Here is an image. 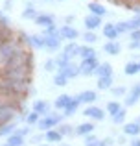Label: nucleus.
Masks as SVG:
<instances>
[{
  "label": "nucleus",
  "mask_w": 140,
  "mask_h": 146,
  "mask_svg": "<svg viewBox=\"0 0 140 146\" xmlns=\"http://www.w3.org/2000/svg\"><path fill=\"white\" fill-rule=\"evenodd\" d=\"M32 109L35 111V113H39L41 117H46V115H50L52 111H54V106H52L48 100H43V98H37L33 100L32 104Z\"/></svg>",
  "instance_id": "nucleus-7"
},
{
  "label": "nucleus",
  "mask_w": 140,
  "mask_h": 146,
  "mask_svg": "<svg viewBox=\"0 0 140 146\" xmlns=\"http://www.w3.org/2000/svg\"><path fill=\"white\" fill-rule=\"evenodd\" d=\"M98 141H100V137L96 133H90V135L83 137V146H98Z\"/></svg>",
  "instance_id": "nucleus-41"
},
{
  "label": "nucleus",
  "mask_w": 140,
  "mask_h": 146,
  "mask_svg": "<svg viewBox=\"0 0 140 146\" xmlns=\"http://www.w3.org/2000/svg\"><path fill=\"white\" fill-rule=\"evenodd\" d=\"M59 72H63V74H65L68 80H76V78L79 76V67H78V63H70L68 67L61 68Z\"/></svg>",
  "instance_id": "nucleus-30"
},
{
  "label": "nucleus",
  "mask_w": 140,
  "mask_h": 146,
  "mask_svg": "<svg viewBox=\"0 0 140 146\" xmlns=\"http://www.w3.org/2000/svg\"><path fill=\"white\" fill-rule=\"evenodd\" d=\"M39 120H41V115H39V113H35L33 109H30V111H28V115L24 117V124L32 126V128H35V126L39 124Z\"/></svg>",
  "instance_id": "nucleus-34"
},
{
  "label": "nucleus",
  "mask_w": 140,
  "mask_h": 146,
  "mask_svg": "<svg viewBox=\"0 0 140 146\" xmlns=\"http://www.w3.org/2000/svg\"><path fill=\"white\" fill-rule=\"evenodd\" d=\"M57 131L61 133L63 137H76V126L68 124V122H61L57 126Z\"/></svg>",
  "instance_id": "nucleus-29"
},
{
  "label": "nucleus",
  "mask_w": 140,
  "mask_h": 146,
  "mask_svg": "<svg viewBox=\"0 0 140 146\" xmlns=\"http://www.w3.org/2000/svg\"><path fill=\"white\" fill-rule=\"evenodd\" d=\"M138 102H140V98L138 96H135V94H131V93H127V96L124 98V107H127V109H129V107H135V106H138Z\"/></svg>",
  "instance_id": "nucleus-39"
},
{
  "label": "nucleus",
  "mask_w": 140,
  "mask_h": 146,
  "mask_svg": "<svg viewBox=\"0 0 140 146\" xmlns=\"http://www.w3.org/2000/svg\"><path fill=\"white\" fill-rule=\"evenodd\" d=\"M55 2H59V4H63V2H66V0H55Z\"/></svg>",
  "instance_id": "nucleus-55"
},
{
  "label": "nucleus",
  "mask_w": 140,
  "mask_h": 146,
  "mask_svg": "<svg viewBox=\"0 0 140 146\" xmlns=\"http://www.w3.org/2000/svg\"><path fill=\"white\" fill-rule=\"evenodd\" d=\"M114 139H116V144H120V146H126V144H129V137L126 135V133H116L114 135Z\"/></svg>",
  "instance_id": "nucleus-44"
},
{
  "label": "nucleus",
  "mask_w": 140,
  "mask_h": 146,
  "mask_svg": "<svg viewBox=\"0 0 140 146\" xmlns=\"http://www.w3.org/2000/svg\"><path fill=\"white\" fill-rule=\"evenodd\" d=\"M87 9H89V13H92V15H98V17H109V11H107V7L103 6V4H100L98 0H94V2H89L87 4Z\"/></svg>",
  "instance_id": "nucleus-13"
},
{
  "label": "nucleus",
  "mask_w": 140,
  "mask_h": 146,
  "mask_svg": "<svg viewBox=\"0 0 140 146\" xmlns=\"http://www.w3.org/2000/svg\"><path fill=\"white\" fill-rule=\"evenodd\" d=\"M109 93L112 94V98L114 100H120V98H126L127 96V93H129V89H127L126 85H112V89L109 91Z\"/></svg>",
  "instance_id": "nucleus-31"
},
{
  "label": "nucleus",
  "mask_w": 140,
  "mask_h": 146,
  "mask_svg": "<svg viewBox=\"0 0 140 146\" xmlns=\"http://www.w3.org/2000/svg\"><path fill=\"white\" fill-rule=\"evenodd\" d=\"M135 122H137V124H140V115H138V117H135Z\"/></svg>",
  "instance_id": "nucleus-53"
},
{
  "label": "nucleus",
  "mask_w": 140,
  "mask_h": 146,
  "mask_svg": "<svg viewBox=\"0 0 140 146\" xmlns=\"http://www.w3.org/2000/svg\"><path fill=\"white\" fill-rule=\"evenodd\" d=\"M37 96V89L35 87H30V91H28V98H35Z\"/></svg>",
  "instance_id": "nucleus-52"
},
{
  "label": "nucleus",
  "mask_w": 140,
  "mask_h": 146,
  "mask_svg": "<svg viewBox=\"0 0 140 146\" xmlns=\"http://www.w3.org/2000/svg\"><path fill=\"white\" fill-rule=\"evenodd\" d=\"M37 15H39V9L35 7V2H26V7L22 9V15L20 17L24 19V21H32V22H35V19H37Z\"/></svg>",
  "instance_id": "nucleus-15"
},
{
  "label": "nucleus",
  "mask_w": 140,
  "mask_h": 146,
  "mask_svg": "<svg viewBox=\"0 0 140 146\" xmlns=\"http://www.w3.org/2000/svg\"><path fill=\"white\" fill-rule=\"evenodd\" d=\"M111 122L114 126H124L127 122V107H122V109L118 111V113H114L111 117Z\"/></svg>",
  "instance_id": "nucleus-26"
},
{
  "label": "nucleus",
  "mask_w": 140,
  "mask_h": 146,
  "mask_svg": "<svg viewBox=\"0 0 140 146\" xmlns=\"http://www.w3.org/2000/svg\"><path fill=\"white\" fill-rule=\"evenodd\" d=\"M6 143L9 144V146H24L26 144V137L18 135V133L15 131V133H11V135L6 139Z\"/></svg>",
  "instance_id": "nucleus-33"
},
{
  "label": "nucleus",
  "mask_w": 140,
  "mask_h": 146,
  "mask_svg": "<svg viewBox=\"0 0 140 146\" xmlns=\"http://www.w3.org/2000/svg\"><path fill=\"white\" fill-rule=\"evenodd\" d=\"M0 22H2V24H7V26H9V17L6 15V11H4L2 7H0Z\"/></svg>",
  "instance_id": "nucleus-47"
},
{
  "label": "nucleus",
  "mask_w": 140,
  "mask_h": 146,
  "mask_svg": "<svg viewBox=\"0 0 140 146\" xmlns=\"http://www.w3.org/2000/svg\"><path fill=\"white\" fill-rule=\"evenodd\" d=\"M78 46H79V44L76 43V41H66V44H63V52L68 54L70 57L76 59V56H78Z\"/></svg>",
  "instance_id": "nucleus-35"
},
{
  "label": "nucleus",
  "mask_w": 140,
  "mask_h": 146,
  "mask_svg": "<svg viewBox=\"0 0 140 146\" xmlns=\"http://www.w3.org/2000/svg\"><path fill=\"white\" fill-rule=\"evenodd\" d=\"M127 50H129V52H140V41H129Z\"/></svg>",
  "instance_id": "nucleus-45"
},
{
  "label": "nucleus",
  "mask_w": 140,
  "mask_h": 146,
  "mask_svg": "<svg viewBox=\"0 0 140 146\" xmlns=\"http://www.w3.org/2000/svg\"><path fill=\"white\" fill-rule=\"evenodd\" d=\"M57 32H59L57 24H50V26H46V28H43L41 35H43V37H55V35H57Z\"/></svg>",
  "instance_id": "nucleus-40"
},
{
  "label": "nucleus",
  "mask_w": 140,
  "mask_h": 146,
  "mask_svg": "<svg viewBox=\"0 0 140 146\" xmlns=\"http://www.w3.org/2000/svg\"><path fill=\"white\" fill-rule=\"evenodd\" d=\"M30 143L35 144V146L43 144L44 143V135H43V133H32V135H30Z\"/></svg>",
  "instance_id": "nucleus-43"
},
{
  "label": "nucleus",
  "mask_w": 140,
  "mask_h": 146,
  "mask_svg": "<svg viewBox=\"0 0 140 146\" xmlns=\"http://www.w3.org/2000/svg\"><path fill=\"white\" fill-rule=\"evenodd\" d=\"M83 26H85V30H89V32H96V30H100L101 26H103V19L98 17V15H85V19H83Z\"/></svg>",
  "instance_id": "nucleus-8"
},
{
  "label": "nucleus",
  "mask_w": 140,
  "mask_h": 146,
  "mask_svg": "<svg viewBox=\"0 0 140 146\" xmlns=\"http://www.w3.org/2000/svg\"><path fill=\"white\" fill-rule=\"evenodd\" d=\"M32 126H28V124H24V126H18L17 129H15V131L18 133V135H22V137H30L32 135Z\"/></svg>",
  "instance_id": "nucleus-42"
},
{
  "label": "nucleus",
  "mask_w": 140,
  "mask_h": 146,
  "mask_svg": "<svg viewBox=\"0 0 140 146\" xmlns=\"http://www.w3.org/2000/svg\"><path fill=\"white\" fill-rule=\"evenodd\" d=\"M83 117L90 118L92 122H103L105 117H107V113H105L103 107L96 106V104H92V106H87L85 109H83Z\"/></svg>",
  "instance_id": "nucleus-4"
},
{
  "label": "nucleus",
  "mask_w": 140,
  "mask_h": 146,
  "mask_svg": "<svg viewBox=\"0 0 140 146\" xmlns=\"http://www.w3.org/2000/svg\"><path fill=\"white\" fill-rule=\"evenodd\" d=\"M94 76H96V78H103V76H114V68H112V65L109 63V61H101V63L98 65V68L94 70Z\"/></svg>",
  "instance_id": "nucleus-17"
},
{
  "label": "nucleus",
  "mask_w": 140,
  "mask_h": 146,
  "mask_svg": "<svg viewBox=\"0 0 140 146\" xmlns=\"http://www.w3.org/2000/svg\"><path fill=\"white\" fill-rule=\"evenodd\" d=\"M81 106H83V104L79 102V98H78V96H72L70 104L65 107V109H63V115H65V118H70V117H74V115L79 111V107H81Z\"/></svg>",
  "instance_id": "nucleus-19"
},
{
  "label": "nucleus",
  "mask_w": 140,
  "mask_h": 146,
  "mask_svg": "<svg viewBox=\"0 0 140 146\" xmlns=\"http://www.w3.org/2000/svg\"><path fill=\"white\" fill-rule=\"evenodd\" d=\"M122 107H124V104L120 102V100H111V102H107V104H105V107H103V109H105V113H107L109 117H112V115H114V113H118V111L122 109Z\"/></svg>",
  "instance_id": "nucleus-28"
},
{
  "label": "nucleus",
  "mask_w": 140,
  "mask_h": 146,
  "mask_svg": "<svg viewBox=\"0 0 140 146\" xmlns=\"http://www.w3.org/2000/svg\"><path fill=\"white\" fill-rule=\"evenodd\" d=\"M96 131V124L92 120H87V122H81V124L76 126V137H85V135H90V133Z\"/></svg>",
  "instance_id": "nucleus-14"
},
{
  "label": "nucleus",
  "mask_w": 140,
  "mask_h": 146,
  "mask_svg": "<svg viewBox=\"0 0 140 146\" xmlns=\"http://www.w3.org/2000/svg\"><path fill=\"white\" fill-rule=\"evenodd\" d=\"M81 39L85 44H90V46H94V44L100 41V35H98L96 32H89V30H85V32L81 33Z\"/></svg>",
  "instance_id": "nucleus-32"
},
{
  "label": "nucleus",
  "mask_w": 140,
  "mask_h": 146,
  "mask_svg": "<svg viewBox=\"0 0 140 146\" xmlns=\"http://www.w3.org/2000/svg\"><path fill=\"white\" fill-rule=\"evenodd\" d=\"M26 46L30 50H44V37L41 33H30L28 41H26Z\"/></svg>",
  "instance_id": "nucleus-10"
},
{
  "label": "nucleus",
  "mask_w": 140,
  "mask_h": 146,
  "mask_svg": "<svg viewBox=\"0 0 140 146\" xmlns=\"http://www.w3.org/2000/svg\"><path fill=\"white\" fill-rule=\"evenodd\" d=\"M2 9H4V11H11V9H13V2H11V0H4Z\"/></svg>",
  "instance_id": "nucleus-50"
},
{
  "label": "nucleus",
  "mask_w": 140,
  "mask_h": 146,
  "mask_svg": "<svg viewBox=\"0 0 140 146\" xmlns=\"http://www.w3.org/2000/svg\"><path fill=\"white\" fill-rule=\"evenodd\" d=\"M122 133H126L129 139H133V137H140V124H137L135 120L126 122V124L122 126Z\"/></svg>",
  "instance_id": "nucleus-18"
},
{
  "label": "nucleus",
  "mask_w": 140,
  "mask_h": 146,
  "mask_svg": "<svg viewBox=\"0 0 140 146\" xmlns=\"http://www.w3.org/2000/svg\"><path fill=\"white\" fill-rule=\"evenodd\" d=\"M17 117H18V106H17V104L0 100V124L15 122Z\"/></svg>",
  "instance_id": "nucleus-2"
},
{
  "label": "nucleus",
  "mask_w": 140,
  "mask_h": 146,
  "mask_svg": "<svg viewBox=\"0 0 140 146\" xmlns=\"http://www.w3.org/2000/svg\"><path fill=\"white\" fill-rule=\"evenodd\" d=\"M129 93H131V94H135V96H138V98H140V82H135L133 85H131Z\"/></svg>",
  "instance_id": "nucleus-46"
},
{
  "label": "nucleus",
  "mask_w": 140,
  "mask_h": 146,
  "mask_svg": "<svg viewBox=\"0 0 140 146\" xmlns=\"http://www.w3.org/2000/svg\"><path fill=\"white\" fill-rule=\"evenodd\" d=\"M112 146H120V144H112Z\"/></svg>",
  "instance_id": "nucleus-59"
},
{
  "label": "nucleus",
  "mask_w": 140,
  "mask_h": 146,
  "mask_svg": "<svg viewBox=\"0 0 140 146\" xmlns=\"http://www.w3.org/2000/svg\"><path fill=\"white\" fill-rule=\"evenodd\" d=\"M55 67H57V70H61V68H65V67H68L70 63H74V57H70L68 54H65L61 50V52H57L55 54Z\"/></svg>",
  "instance_id": "nucleus-20"
},
{
  "label": "nucleus",
  "mask_w": 140,
  "mask_h": 146,
  "mask_svg": "<svg viewBox=\"0 0 140 146\" xmlns=\"http://www.w3.org/2000/svg\"><path fill=\"white\" fill-rule=\"evenodd\" d=\"M70 100H72L70 94L63 93V94H59V96L54 100V104H52V106H54V109H55V111H61V113H63V109H65V107L70 104Z\"/></svg>",
  "instance_id": "nucleus-24"
},
{
  "label": "nucleus",
  "mask_w": 140,
  "mask_h": 146,
  "mask_svg": "<svg viewBox=\"0 0 140 146\" xmlns=\"http://www.w3.org/2000/svg\"><path fill=\"white\" fill-rule=\"evenodd\" d=\"M129 39L131 41H140V30H133V32H129Z\"/></svg>",
  "instance_id": "nucleus-48"
},
{
  "label": "nucleus",
  "mask_w": 140,
  "mask_h": 146,
  "mask_svg": "<svg viewBox=\"0 0 140 146\" xmlns=\"http://www.w3.org/2000/svg\"><path fill=\"white\" fill-rule=\"evenodd\" d=\"M100 57H89V59H79L78 67H79V76H85V78H89V76H94V70L98 68V65H100Z\"/></svg>",
  "instance_id": "nucleus-3"
},
{
  "label": "nucleus",
  "mask_w": 140,
  "mask_h": 146,
  "mask_svg": "<svg viewBox=\"0 0 140 146\" xmlns=\"http://www.w3.org/2000/svg\"><path fill=\"white\" fill-rule=\"evenodd\" d=\"M59 146H70L68 143H59Z\"/></svg>",
  "instance_id": "nucleus-54"
},
{
  "label": "nucleus",
  "mask_w": 140,
  "mask_h": 146,
  "mask_svg": "<svg viewBox=\"0 0 140 146\" xmlns=\"http://www.w3.org/2000/svg\"><path fill=\"white\" fill-rule=\"evenodd\" d=\"M101 35H103L107 41H118L120 39V33L116 32L114 22H105V24L101 26Z\"/></svg>",
  "instance_id": "nucleus-12"
},
{
  "label": "nucleus",
  "mask_w": 140,
  "mask_h": 146,
  "mask_svg": "<svg viewBox=\"0 0 140 146\" xmlns=\"http://www.w3.org/2000/svg\"><path fill=\"white\" fill-rule=\"evenodd\" d=\"M114 26H116V32L120 33V37L122 35H129V32H131V26H129V21H118V22H114Z\"/></svg>",
  "instance_id": "nucleus-37"
},
{
  "label": "nucleus",
  "mask_w": 140,
  "mask_h": 146,
  "mask_svg": "<svg viewBox=\"0 0 140 146\" xmlns=\"http://www.w3.org/2000/svg\"><path fill=\"white\" fill-rule=\"evenodd\" d=\"M57 35L61 37L63 41H78L81 37V32H79L76 26H70V24H63L59 26V32Z\"/></svg>",
  "instance_id": "nucleus-5"
},
{
  "label": "nucleus",
  "mask_w": 140,
  "mask_h": 146,
  "mask_svg": "<svg viewBox=\"0 0 140 146\" xmlns=\"http://www.w3.org/2000/svg\"><path fill=\"white\" fill-rule=\"evenodd\" d=\"M63 50V39L59 35L55 37H44V52L48 54H57Z\"/></svg>",
  "instance_id": "nucleus-6"
},
{
  "label": "nucleus",
  "mask_w": 140,
  "mask_h": 146,
  "mask_svg": "<svg viewBox=\"0 0 140 146\" xmlns=\"http://www.w3.org/2000/svg\"><path fill=\"white\" fill-rule=\"evenodd\" d=\"M112 85H114V76H103V78H98V82H96V89L103 91V93L111 91Z\"/></svg>",
  "instance_id": "nucleus-23"
},
{
  "label": "nucleus",
  "mask_w": 140,
  "mask_h": 146,
  "mask_svg": "<svg viewBox=\"0 0 140 146\" xmlns=\"http://www.w3.org/2000/svg\"><path fill=\"white\" fill-rule=\"evenodd\" d=\"M24 2H30V0H24Z\"/></svg>",
  "instance_id": "nucleus-60"
},
{
  "label": "nucleus",
  "mask_w": 140,
  "mask_h": 146,
  "mask_svg": "<svg viewBox=\"0 0 140 146\" xmlns=\"http://www.w3.org/2000/svg\"><path fill=\"white\" fill-rule=\"evenodd\" d=\"M0 146H9V144H7V143H2V144H0Z\"/></svg>",
  "instance_id": "nucleus-58"
},
{
  "label": "nucleus",
  "mask_w": 140,
  "mask_h": 146,
  "mask_svg": "<svg viewBox=\"0 0 140 146\" xmlns=\"http://www.w3.org/2000/svg\"><path fill=\"white\" fill-rule=\"evenodd\" d=\"M18 128L17 122H7V124H0V139H7L11 133H15V129Z\"/></svg>",
  "instance_id": "nucleus-27"
},
{
  "label": "nucleus",
  "mask_w": 140,
  "mask_h": 146,
  "mask_svg": "<svg viewBox=\"0 0 140 146\" xmlns=\"http://www.w3.org/2000/svg\"><path fill=\"white\" fill-rule=\"evenodd\" d=\"M61 122H65V115L61 113V111H52L50 115H46V117H41V120H39V124L35 126L37 129H39L41 133H44V131H48V129H52V128H57Z\"/></svg>",
  "instance_id": "nucleus-1"
},
{
  "label": "nucleus",
  "mask_w": 140,
  "mask_h": 146,
  "mask_svg": "<svg viewBox=\"0 0 140 146\" xmlns=\"http://www.w3.org/2000/svg\"><path fill=\"white\" fill-rule=\"evenodd\" d=\"M127 146H140V137H133V139H129V144Z\"/></svg>",
  "instance_id": "nucleus-51"
},
{
  "label": "nucleus",
  "mask_w": 140,
  "mask_h": 146,
  "mask_svg": "<svg viewBox=\"0 0 140 146\" xmlns=\"http://www.w3.org/2000/svg\"><path fill=\"white\" fill-rule=\"evenodd\" d=\"M74 22H76V15H66L65 21H63V24H70V26H74Z\"/></svg>",
  "instance_id": "nucleus-49"
},
{
  "label": "nucleus",
  "mask_w": 140,
  "mask_h": 146,
  "mask_svg": "<svg viewBox=\"0 0 140 146\" xmlns=\"http://www.w3.org/2000/svg\"><path fill=\"white\" fill-rule=\"evenodd\" d=\"M41 2H54V0H41Z\"/></svg>",
  "instance_id": "nucleus-57"
},
{
  "label": "nucleus",
  "mask_w": 140,
  "mask_h": 146,
  "mask_svg": "<svg viewBox=\"0 0 140 146\" xmlns=\"http://www.w3.org/2000/svg\"><path fill=\"white\" fill-rule=\"evenodd\" d=\"M78 59H89V57H98V50L90 44H79L78 46Z\"/></svg>",
  "instance_id": "nucleus-16"
},
{
  "label": "nucleus",
  "mask_w": 140,
  "mask_h": 146,
  "mask_svg": "<svg viewBox=\"0 0 140 146\" xmlns=\"http://www.w3.org/2000/svg\"><path fill=\"white\" fill-rule=\"evenodd\" d=\"M103 52L107 56H120L122 54V43L120 41H107L103 44Z\"/></svg>",
  "instance_id": "nucleus-22"
},
{
  "label": "nucleus",
  "mask_w": 140,
  "mask_h": 146,
  "mask_svg": "<svg viewBox=\"0 0 140 146\" xmlns=\"http://www.w3.org/2000/svg\"><path fill=\"white\" fill-rule=\"evenodd\" d=\"M76 96L79 98V102L83 104V106H92V104H96L98 102V93L96 91H92V89H85V91H81V93H78Z\"/></svg>",
  "instance_id": "nucleus-9"
},
{
  "label": "nucleus",
  "mask_w": 140,
  "mask_h": 146,
  "mask_svg": "<svg viewBox=\"0 0 140 146\" xmlns=\"http://www.w3.org/2000/svg\"><path fill=\"white\" fill-rule=\"evenodd\" d=\"M35 24L41 26V28H46V26H50V24H55V15L50 13V11H39V15H37V19H35Z\"/></svg>",
  "instance_id": "nucleus-11"
},
{
  "label": "nucleus",
  "mask_w": 140,
  "mask_h": 146,
  "mask_svg": "<svg viewBox=\"0 0 140 146\" xmlns=\"http://www.w3.org/2000/svg\"><path fill=\"white\" fill-rule=\"evenodd\" d=\"M124 74H126L127 78H133V76L140 74V67H138V61H127V63L124 65Z\"/></svg>",
  "instance_id": "nucleus-25"
},
{
  "label": "nucleus",
  "mask_w": 140,
  "mask_h": 146,
  "mask_svg": "<svg viewBox=\"0 0 140 146\" xmlns=\"http://www.w3.org/2000/svg\"><path fill=\"white\" fill-rule=\"evenodd\" d=\"M43 70L48 72V74H55V72H57V67H55V59H54V57H46V59H44Z\"/></svg>",
  "instance_id": "nucleus-38"
},
{
  "label": "nucleus",
  "mask_w": 140,
  "mask_h": 146,
  "mask_svg": "<svg viewBox=\"0 0 140 146\" xmlns=\"http://www.w3.org/2000/svg\"><path fill=\"white\" fill-rule=\"evenodd\" d=\"M39 146H50V144H48V143H43V144H39Z\"/></svg>",
  "instance_id": "nucleus-56"
},
{
  "label": "nucleus",
  "mask_w": 140,
  "mask_h": 146,
  "mask_svg": "<svg viewBox=\"0 0 140 146\" xmlns=\"http://www.w3.org/2000/svg\"><path fill=\"white\" fill-rule=\"evenodd\" d=\"M137 17H138V19H140V15H137Z\"/></svg>",
  "instance_id": "nucleus-61"
},
{
  "label": "nucleus",
  "mask_w": 140,
  "mask_h": 146,
  "mask_svg": "<svg viewBox=\"0 0 140 146\" xmlns=\"http://www.w3.org/2000/svg\"><path fill=\"white\" fill-rule=\"evenodd\" d=\"M43 135H44V143H48V144H59V143H63V135L57 131V128L48 129V131H44Z\"/></svg>",
  "instance_id": "nucleus-21"
},
{
  "label": "nucleus",
  "mask_w": 140,
  "mask_h": 146,
  "mask_svg": "<svg viewBox=\"0 0 140 146\" xmlns=\"http://www.w3.org/2000/svg\"><path fill=\"white\" fill-rule=\"evenodd\" d=\"M52 82H54V85H55V87H65V85H68L70 80L66 78L63 72H59V70H57L54 76H52Z\"/></svg>",
  "instance_id": "nucleus-36"
}]
</instances>
